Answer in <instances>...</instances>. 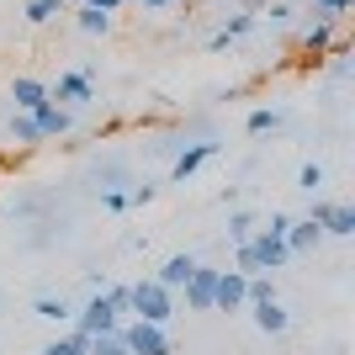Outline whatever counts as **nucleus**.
Instances as JSON below:
<instances>
[{
	"label": "nucleus",
	"instance_id": "1",
	"mask_svg": "<svg viewBox=\"0 0 355 355\" xmlns=\"http://www.w3.org/2000/svg\"><path fill=\"white\" fill-rule=\"evenodd\" d=\"M122 313H128V286H106L74 313V329L80 334H117L122 329Z\"/></svg>",
	"mask_w": 355,
	"mask_h": 355
},
{
	"label": "nucleus",
	"instance_id": "2",
	"mask_svg": "<svg viewBox=\"0 0 355 355\" xmlns=\"http://www.w3.org/2000/svg\"><path fill=\"white\" fill-rule=\"evenodd\" d=\"M128 313H133L138 324H170L175 318V292H164L154 276L148 282H138V286H128Z\"/></svg>",
	"mask_w": 355,
	"mask_h": 355
},
{
	"label": "nucleus",
	"instance_id": "3",
	"mask_svg": "<svg viewBox=\"0 0 355 355\" xmlns=\"http://www.w3.org/2000/svg\"><path fill=\"white\" fill-rule=\"evenodd\" d=\"M117 340H122V350L128 355H175L170 350V334H164L159 324H128V329H117Z\"/></svg>",
	"mask_w": 355,
	"mask_h": 355
},
{
	"label": "nucleus",
	"instance_id": "4",
	"mask_svg": "<svg viewBox=\"0 0 355 355\" xmlns=\"http://www.w3.org/2000/svg\"><path fill=\"white\" fill-rule=\"evenodd\" d=\"M48 101H59V106H85L96 101V80H90L85 69H64L53 85H48Z\"/></svg>",
	"mask_w": 355,
	"mask_h": 355
},
{
	"label": "nucleus",
	"instance_id": "5",
	"mask_svg": "<svg viewBox=\"0 0 355 355\" xmlns=\"http://www.w3.org/2000/svg\"><path fill=\"white\" fill-rule=\"evenodd\" d=\"M313 223L324 228V239H350L355 234V207H345V202H318V207H313Z\"/></svg>",
	"mask_w": 355,
	"mask_h": 355
},
{
	"label": "nucleus",
	"instance_id": "6",
	"mask_svg": "<svg viewBox=\"0 0 355 355\" xmlns=\"http://www.w3.org/2000/svg\"><path fill=\"white\" fill-rule=\"evenodd\" d=\"M244 292H250V276H239V270H218L212 313H239V308H244Z\"/></svg>",
	"mask_w": 355,
	"mask_h": 355
},
{
	"label": "nucleus",
	"instance_id": "7",
	"mask_svg": "<svg viewBox=\"0 0 355 355\" xmlns=\"http://www.w3.org/2000/svg\"><path fill=\"white\" fill-rule=\"evenodd\" d=\"M212 292H218V266H196L186 282V308L191 313H212Z\"/></svg>",
	"mask_w": 355,
	"mask_h": 355
},
{
	"label": "nucleus",
	"instance_id": "8",
	"mask_svg": "<svg viewBox=\"0 0 355 355\" xmlns=\"http://www.w3.org/2000/svg\"><path fill=\"white\" fill-rule=\"evenodd\" d=\"M27 117L37 122V133H43V138H59V133H69V128H74L69 106H59V101H43L37 112H27Z\"/></svg>",
	"mask_w": 355,
	"mask_h": 355
},
{
	"label": "nucleus",
	"instance_id": "9",
	"mask_svg": "<svg viewBox=\"0 0 355 355\" xmlns=\"http://www.w3.org/2000/svg\"><path fill=\"white\" fill-rule=\"evenodd\" d=\"M196 266H202L196 254H170V260L159 266V276H154V282H159L164 292H180V286L191 282V270H196Z\"/></svg>",
	"mask_w": 355,
	"mask_h": 355
},
{
	"label": "nucleus",
	"instance_id": "10",
	"mask_svg": "<svg viewBox=\"0 0 355 355\" xmlns=\"http://www.w3.org/2000/svg\"><path fill=\"white\" fill-rule=\"evenodd\" d=\"M11 101H16V112H37V106L48 101V85L37 80V74H16L11 80Z\"/></svg>",
	"mask_w": 355,
	"mask_h": 355
},
{
	"label": "nucleus",
	"instance_id": "11",
	"mask_svg": "<svg viewBox=\"0 0 355 355\" xmlns=\"http://www.w3.org/2000/svg\"><path fill=\"white\" fill-rule=\"evenodd\" d=\"M250 313H254V329H260V334H270V340L292 329V313H286L282 302H250Z\"/></svg>",
	"mask_w": 355,
	"mask_h": 355
},
{
	"label": "nucleus",
	"instance_id": "12",
	"mask_svg": "<svg viewBox=\"0 0 355 355\" xmlns=\"http://www.w3.org/2000/svg\"><path fill=\"white\" fill-rule=\"evenodd\" d=\"M324 244V228L313 218H292V228H286V254H308Z\"/></svg>",
	"mask_w": 355,
	"mask_h": 355
},
{
	"label": "nucleus",
	"instance_id": "13",
	"mask_svg": "<svg viewBox=\"0 0 355 355\" xmlns=\"http://www.w3.org/2000/svg\"><path fill=\"white\" fill-rule=\"evenodd\" d=\"M212 154H218V144H191V148H180V159L170 164V180H191L196 170L212 159Z\"/></svg>",
	"mask_w": 355,
	"mask_h": 355
},
{
	"label": "nucleus",
	"instance_id": "14",
	"mask_svg": "<svg viewBox=\"0 0 355 355\" xmlns=\"http://www.w3.org/2000/svg\"><path fill=\"white\" fill-rule=\"evenodd\" d=\"M43 355H90V334H80V329H69V334H59V340H48Z\"/></svg>",
	"mask_w": 355,
	"mask_h": 355
},
{
	"label": "nucleus",
	"instance_id": "15",
	"mask_svg": "<svg viewBox=\"0 0 355 355\" xmlns=\"http://www.w3.org/2000/svg\"><path fill=\"white\" fill-rule=\"evenodd\" d=\"M32 313H37L43 324H69V318H74V308L64 302V297H37V302H32Z\"/></svg>",
	"mask_w": 355,
	"mask_h": 355
},
{
	"label": "nucleus",
	"instance_id": "16",
	"mask_svg": "<svg viewBox=\"0 0 355 355\" xmlns=\"http://www.w3.org/2000/svg\"><path fill=\"white\" fill-rule=\"evenodd\" d=\"M74 27L85 32V37H106V32H112V16L90 11V6H74Z\"/></svg>",
	"mask_w": 355,
	"mask_h": 355
},
{
	"label": "nucleus",
	"instance_id": "17",
	"mask_svg": "<svg viewBox=\"0 0 355 355\" xmlns=\"http://www.w3.org/2000/svg\"><path fill=\"white\" fill-rule=\"evenodd\" d=\"M334 27H340V21H318V27L302 37V48H308L313 59H318V53H329V43H334Z\"/></svg>",
	"mask_w": 355,
	"mask_h": 355
},
{
	"label": "nucleus",
	"instance_id": "18",
	"mask_svg": "<svg viewBox=\"0 0 355 355\" xmlns=\"http://www.w3.org/2000/svg\"><path fill=\"white\" fill-rule=\"evenodd\" d=\"M11 138H16V144H43V133H37V122H32L27 117V112H11Z\"/></svg>",
	"mask_w": 355,
	"mask_h": 355
},
{
	"label": "nucleus",
	"instance_id": "19",
	"mask_svg": "<svg viewBox=\"0 0 355 355\" xmlns=\"http://www.w3.org/2000/svg\"><path fill=\"white\" fill-rule=\"evenodd\" d=\"M59 11H69L64 0H27V21H32V27H43V21H53Z\"/></svg>",
	"mask_w": 355,
	"mask_h": 355
},
{
	"label": "nucleus",
	"instance_id": "20",
	"mask_svg": "<svg viewBox=\"0 0 355 355\" xmlns=\"http://www.w3.org/2000/svg\"><path fill=\"white\" fill-rule=\"evenodd\" d=\"M244 128H250V133H276V128H282V112H270V106H254Z\"/></svg>",
	"mask_w": 355,
	"mask_h": 355
},
{
	"label": "nucleus",
	"instance_id": "21",
	"mask_svg": "<svg viewBox=\"0 0 355 355\" xmlns=\"http://www.w3.org/2000/svg\"><path fill=\"white\" fill-rule=\"evenodd\" d=\"M250 27H254V16H234V21H228V27H223L218 37H212V48H228V43H239V37H244Z\"/></svg>",
	"mask_w": 355,
	"mask_h": 355
},
{
	"label": "nucleus",
	"instance_id": "22",
	"mask_svg": "<svg viewBox=\"0 0 355 355\" xmlns=\"http://www.w3.org/2000/svg\"><path fill=\"white\" fill-rule=\"evenodd\" d=\"M297 191H308V196L324 191V164H313V159L302 164V170H297Z\"/></svg>",
	"mask_w": 355,
	"mask_h": 355
},
{
	"label": "nucleus",
	"instance_id": "23",
	"mask_svg": "<svg viewBox=\"0 0 355 355\" xmlns=\"http://www.w3.org/2000/svg\"><path fill=\"white\" fill-rule=\"evenodd\" d=\"M228 234H234V244H244V239L254 234V212H234V218H228Z\"/></svg>",
	"mask_w": 355,
	"mask_h": 355
},
{
	"label": "nucleus",
	"instance_id": "24",
	"mask_svg": "<svg viewBox=\"0 0 355 355\" xmlns=\"http://www.w3.org/2000/svg\"><path fill=\"white\" fill-rule=\"evenodd\" d=\"M90 355H128L117 334H90Z\"/></svg>",
	"mask_w": 355,
	"mask_h": 355
},
{
	"label": "nucleus",
	"instance_id": "25",
	"mask_svg": "<svg viewBox=\"0 0 355 355\" xmlns=\"http://www.w3.org/2000/svg\"><path fill=\"white\" fill-rule=\"evenodd\" d=\"M345 6H350V0H313V16H318V21H340Z\"/></svg>",
	"mask_w": 355,
	"mask_h": 355
},
{
	"label": "nucleus",
	"instance_id": "26",
	"mask_svg": "<svg viewBox=\"0 0 355 355\" xmlns=\"http://www.w3.org/2000/svg\"><path fill=\"white\" fill-rule=\"evenodd\" d=\"M286 228H292V212H270L260 234H270V239H286Z\"/></svg>",
	"mask_w": 355,
	"mask_h": 355
},
{
	"label": "nucleus",
	"instance_id": "27",
	"mask_svg": "<svg viewBox=\"0 0 355 355\" xmlns=\"http://www.w3.org/2000/svg\"><path fill=\"white\" fill-rule=\"evenodd\" d=\"M101 207L122 212V207H128V191H117V186H106V191H101Z\"/></svg>",
	"mask_w": 355,
	"mask_h": 355
},
{
	"label": "nucleus",
	"instance_id": "28",
	"mask_svg": "<svg viewBox=\"0 0 355 355\" xmlns=\"http://www.w3.org/2000/svg\"><path fill=\"white\" fill-rule=\"evenodd\" d=\"M80 6H90V11H101V16H112V11H122V0H80Z\"/></svg>",
	"mask_w": 355,
	"mask_h": 355
},
{
	"label": "nucleus",
	"instance_id": "29",
	"mask_svg": "<svg viewBox=\"0 0 355 355\" xmlns=\"http://www.w3.org/2000/svg\"><path fill=\"white\" fill-rule=\"evenodd\" d=\"M138 6H144V11H175L180 0H138Z\"/></svg>",
	"mask_w": 355,
	"mask_h": 355
},
{
	"label": "nucleus",
	"instance_id": "30",
	"mask_svg": "<svg viewBox=\"0 0 355 355\" xmlns=\"http://www.w3.org/2000/svg\"><path fill=\"white\" fill-rule=\"evenodd\" d=\"M64 6H80V0H64Z\"/></svg>",
	"mask_w": 355,
	"mask_h": 355
},
{
	"label": "nucleus",
	"instance_id": "31",
	"mask_svg": "<svg viewBox=\"0 0 355 355\" xmlns=\"http://www.w3.org/2000/svg\"><path fill=\"white\" fill-rule=\"evenodd\" d=\"M122 6H128V0H122Z\"/></svg>",
	"mask_w": 355,
	"mask_h": 355
}]
</instances>
